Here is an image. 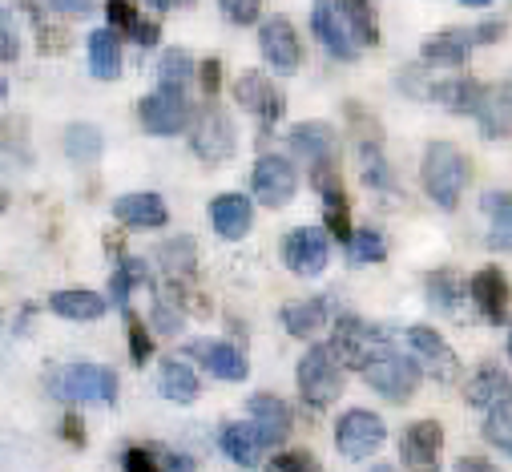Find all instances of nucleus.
Listing matches in <instances>:
<instances>
[{
	"mask_svg": "<svg viewBox=\"0 0 512 472\" xmlns=\"http://www.w3.org/2000/svg\"><path fill=\"white\" fill-rule=\"evenodd\" d=\"M400 456L416 472H436L440 468V456H444V428L436 420L408 424V432L400 436Z\"/></svg>",
	"mask_w": 512,
	"mask_h": 472,
	"instance_id": "dca6fc26",
	"label": "nucleus"
},
{
	"mask_svg": "<svg viewBox=\"0 0 512 472\" xmlns=\"http://www.w3.org/2000/svg\"><path fill=\"white\" fill-rule=\"evenodd\" d=\"M125 472H162V468L154 464V452L130 448V452H125Z\"/></svg>",
	"mask_w": 512,
	"mask_h": 472,
	"instance_id": "09e8293b",
	"label": "nucleus"
},
{
	"mask_svg": "<svg viewBox=\"0 0 512 472\" xmlns=\"http://www.w3.org/2000/svg\"><path fill=\"white\" fill-rule=\"evenodd\" d=\"M452 472H492V464H488V460H480V456H460Z\"/></svg>",
	"mask_w": 512,
	"mask_h": 472,
	"instance_id": "4d7b16f0",
	"label": "nucleus"
},
{
	"mask_svg": "<svg viewBox=\"0 0 512 472\" xmlns=\"http://www.w3.org/2000/svg\"><path fill=\"white\" fill-rule=\"evenodd\" d=\"M158 259H162L166 275H178V279L194 275V239H174V243H166V247L158 251Z\"/></svg>",
	"mask_w": 512,
	"mask_h": 472,
	"instance_id": "a19ab883",
	"label": "nucleus"
},
{
	"mask_svg": "<svg viewBox=\"0 0 512 472\" xmlns=\"http://www.w3.org/2000/svg\"><path fill=\"white\" fill-rule=\"evenodd\" d=\"M49 311L61 315V319H73V323H93L109 311V303L97 295V291H53L49 295Z\"/></svg>",
	"mask_w": 512,
	"mask_h": 472,
	"instance_id": "393cba45",
	"label": "nucleus"
},
{
	"mask_svg": "<svg viewBox=\"0 0 512 472\" xmlns=\"http://www.w3.org/2000/svg\"><path fill=\"white\" fill-rule=\"evenodd\" d=\"M154 323H158L162 335H178V331L186 327V315L178 311V299L158 295V303H154Z\"/></svg>",
	"mask_w": 512,
	"mask_h": 472,
	"instance_id": "c03bdc74",
	"label": "nucleus"
},
{
	"mask_svg": "<svg viewBox=\"0 0 512 472\" xmlns=\"http://www.w3.org/2000/svg\"><path fill=\"white\" fill-rule=\"evenodd\" d=\"M5 93H9V85H5V77H0V101H5Z\"/></svg>",
	"mask_w": 512,
	"mask_h": 472,
	"instance_id": "680f3d73",
	"label": "nucleus"
},
{
	"mask_svg": "<svg viewBox=\"0 0 512 472\" xmlns=\"http://www.w3.org/2000/svg\"><path fill=\"white\" fill-rule=\"evenodd\" d=\"M392 347V339L383 335L375 323L359 319V315H343L331 331V351H335V360L339 364H351V368H363L367 360L383 356V351Z\"/></svg>",
	"mask_w": 512,
	"mask_h": 472,
	"instance_id": "39448f33",
	"label": "nucleus"
},
{
	"mask_svg": "<svg viewBox=\"0 0 512 472\" xmlns=\"http://www.w3.org/2000/svg\"><path fill=\"white\" fill-rule=\"evenodd\" d=\"M371 472H396V468H388V464H379V468H371Z\"/></svg>",
	"mask_w": 512,
	"mask_h": 472,
	"instance_id": "e2e57ef3",
	"label": "nucleus"
},
{
	"mask_svg": "<svg viewBox=\"0 0 512 472\" xmlns=\"http://www.w3.org/2000/svg\"><path fill=\"white\" fill-rule=\"evenodd\" d=\"M53 392L69 404H113L117 400V372L113 368H101V364H69L57 372L53 380Z\"/></svg>",
	"mask_w": 512,
	"mask_h": 472,
	"instance_id": "423d86ee",
	"label": "nucleus"
},
{
	"mask_svg": "<svg viewBox=\"0 0 512 472\" xmlns=\"http://www.w3.org/2000/svg\"><path fill=\"white\" fill-rule=\"evenodd\" d=\"M198 77H202V89H206V101H214L218 97V89H222V65L210 57V61H202V69H198Z\"/></svg>",
	"mask_w": 512,
	"mask_h": 472,
	"instance_id": "de8ad7c7",
	"label": "nucleus"
},
{
	"mask_svg": "<svg viewBox=\"0 0 512 472\" xmlns=\"http://www.w3.org/2000/svg\"><path fill=\"white\" fill-rule=\"evenodd\" d=\"M130 360H134L138 368L154 360V339H150V331L138 323V315H130Z\"/></svg>",
	"mask_w": 512,
	"mask_h": 472,
	"instance_id": "a18cd8bd",
	"label": "nucleus"
},
{
	"mask_svg": "<svg viewBox=\"0 0 512 472\" xmlns=\"http://www.w3.org/2000/svg\"><path fill=\"white\" fill-rule=\"evenodd\" d=\"M420 178H424V190L432 194V202L440 210H456L460 206V194L468 186V162H464V154L452 142H432L424 150Z\"/></svg>",
	"mask_w": 512,
	"mask_h": 472,
	"instance_id": "f257e3e1",
	"label": "nucleus"
},
{
	"mask_svg": "<svg viewBox=\"0 0 512 472\" xmlns=\"http://www.w3.org/2000/svg\"><path fill=\"white\" fill-rule=\"evenodd\" d=\"M89 73L97 81H117L121 77V37L113 29L89 33Z\"/></svg>",
	"mask_w": 512,
	"mask_h": 472,
	"instance_id": "bb28decb",
	"label": "nucleus"
},
{
	"mask_svg": "<svg viewBox=\"0 0 512 472\" xmlns=\"http://www.w3.org/2000/svg\"><path fill=\"white\" fill-rule=\"evenodd\" d=\"M460 5H468V9H488L492 0H460Z\"/></svg>",
	"mask_w": 512,
	"mask_h": 472,
	"instance_id": "bf43d9fd",
	"label": "nucleus"
},
{
	"mask_svg": "<svg viewBox=\"0 0 512 472\" xmlns=\"http://www.w3.org/2000/svg\"><path fill=\"white\" fill-rule=\"evenodd\" d=\"M49 9L61 17H89L93 13V0H49Z\"/></svg>",
	"mask_w": 512,
	"mask_h": 472,
	"instance_id": "3c124183",
	"label": "nucleus"
},
{
	"mask_svg": "<svg viewBox=\"0 0 512 472\" xmlns=\"http://www.w3.org/2000/svg\"><path fill=\"white\" fill-rule=\"evenodd\" d=\"M291 146L295 154L307 162V170H339V142L335 130L327 122H303L291 130Z\"/></svg>",
	"mask_w": 512,
	"mask_h": 472,
	"instance_id": "2eb2a0df",
	"label": "nucleus"
},
{
	"mask_svg": "<svg viewBox=\"0 0 512 472\" xmlns=\"http://www.w3.org/2000/svg\"><path fill=\"white\" fill-rule=\"evenodd\" d=\"M105 17H109V29L117 37H130L138 45H158L162 29L154 21H142L138 9H134V0H105Z\"/></svg>",
	"mask_w": 512,
	"mask_h": 472,
	"instance_id": "b1692460",
	"label": "nucleus"
},
{
	"mask_svg": "<svg viewBox=\"0 0 512 472\" xmlns=\"http://www.w3.org/2000/svg\"><path fill=\"white\" fill-rule=\"evenodd\" d=\"M299 396L311 408H331L343 396V364L327 343H315L299 360Z\"/></svg>",
	"mask_w": 512,
	"mask_h": 472,
	"instance_id": "f03ea898",
	"label": "nucleus"
},
{
	"mask_svg": "<svg viewBox=\"0 0 512 472\" xmlns=\"http://www.w3.org/2000/svg\"><path fill=\"white\" fill-rule=\"evenodd\" d=\"M190 77H194V61H190V53L186 49H170L162 61H158V89H186L190 85Z\"/></svg>",
	"mask_w": 512,
	"mask_h": 472,
	"instance_id": "ea45409f",
	"label": "nucleus"
},
{
	"mask_svg": "<svg viewBox=\"0 0 512 472\" xmlns=\"http://www.w3.org/2000/svg\"><path fill=\"white\" fill-rule=\"evenodd\" d=\"M259 49H263V61L275 69V73H295L303 65V45H299V33L287 17H271L263 21L259 29Z\"/></svg>",
	"mask_w": 512,
	"mask_h": 472,
	"instance_id": "4468645a",
	"label": "nucleus"
},
{
	"mask_svg": "<svg viewBox=\"0 0 512 472\" xmlns=\"http://www.w3.org/2000/svg\"><path fill=\"white\" fill-rule=\"evenodd\" d=\"M121 275L130 279V287H146V283H150V267H146V259H121Z\"/></svg>",
	"mask_w": 512,
	"mask_h": 472,
	"instance_id": "8fccbe9b",
	"label": "nucleus"
},
{
	"mask_svg": "<svg viewBox=\"0 0 512 472\" xmlns=\"http://www.w3.org/2000/svg\"><path fill=\"white\" fill-rule=\"evenodd\" d=\"M146 5H150L154 13H170V9H174V0H146Z\"/></svg>",
	"mask_w": 512,
	"mask_h": 472,
	"instance_id": "13d9d810",
	"label": "nucleus"
},
{
	"mask_svg": "<svg viewBox=\"0 0 512 472\" xmlns=\"http://www.w3.org/2000/svg\"><path fill=\"white\" fill-rule=\"evenodd\" d=\"M484 436H488V444H496L504 456L512 452V408H508V396H500L496 404H488Z\"/></svg>",
	"mask_w": 512,
	"mask_h": 472,
	"instance_id": "e433bc0d",
	"label": "nucleus"
},
{
	"mask_svg": "<svg viewBox=\"0 0 512 472\" xmlns=\"http://www.w3.org/2000/svg\"><path fill=\"white\" fill-rule=\"evenodd\" d=\"M113 218L130 230H158L170 222V210L162 202V194H150V190H138V194H121L113 202Z\"/></svg>",
	"mask_w": 512,
	"mask_h": 472,
	"instance_id": "aec40b11",
	"label": "nucleus"
},
{
	"mask_svg": "<svg viewBox=\"0 0 512 472\" xmlns=\"http://www.w3.org/2000/svg\"><path fill=\"white\" fill-rule=\"evenodd\" d=\"M408 347L416 351V368L428 372L432 380H440V384H456L460 380V356L448 347V339L440 331L416 323V327H408Z\"/></svg>",
	"mask_w": 512,
	"mask_h": 472,
	"instance_id": "1a4fd4ad",
	"label": "nucleus"
},
{
	"mask_svg": "<svg viewBox=\"0 0 512 472\" xmlns=\"http://www.w3.org/2000/svg\"><path fill=\"white\" fill-rule=\"evenodd\" d=\"M508 210H512V198H508V190H488V194H484V214L492 218L488 247H500V251H508Z\"/></svg>",
	"mask_w": 512,
	"mask_h": 472,
	"instance_id": "c9c22d12",
	"label": "nucleus"
},
{
	"mask_svg": "<svg viewBox=\"0 0 512 472\" xmlns=\"http://www.w3.org/2000/svg\"><path fill=\"white\" fill-rule=\"evenodd\" d=\"M210 222H214V230H218V239L238 243V239H246L250 226H254V206H250V198H242V194H218V198L210 202Z\"/></svg>",
	"mask_w": 512,
	"mask_h": 472,
	"instance_id": "4be33fe9",
	"label": "nucleus"
},
{
	"mask_svg": "<svg viewBox=\"0 0 512 472\" xmlns=\"http://www.w3.org/2000/svg\"><path fill=\"white\" fill-rule=\"evenodd\" d=\"M359 166H363V182H367L371 190H396L392 166L383 162V154H379L375 142H359Z\"/></svg>",
	"mask_w": 512,
	"mask_h": 472,
	"instance_id": "4c0bfd02",
	"label": "nucleus"
},
{
	"mask_svg": "<svg viewBox=\"0 0 512 472\" xmlns=\"http://www.w3.org/2000/svg\"><path fill=\"white\" fill-rule=\"evenodd\" d=\"M250 428L263 440V448H279L291 436V408L271 392L250 396Z\"/></svg>",
	"mask_w": 512,
	"mask_h": 472,
	"instance_id": "f3484780",
	"label": "nucleus"
},
{
	"mask_svg": "<svg viewBox=\"0 0 512 472\" xmlns=\"http://www.w3.org/2000/svg\"><path fill=\"white\" fill-rule=\"evenodd\" d=\"M234 101H238V109H246V113H254L259 117V126L267 130V126H275L279 117H283V109H287V97H283V89L275 85V81H267L263 73H242L238 81H234Z\"/></svg>",
	"mask_w": 512,
	"mask_h": 472,
	"instance_id": "f8f14e48",
	"label": "nucleus"
},
{
	"mask_svg": "<svg viewBox=\"0 0 512 472\" xmlns=\"http://www.w3.org/2000/svg\"><path fill=\"white\" fill-rule=\"evenodd\" d=\"M323 323H327V307H323V299H295V303L283 307V327H287L295 339H311V335H319Z\"/></svg>",
	"mask_w": 512,
	"mask_h": 472,
	"instance_id": "c756f323",
	"label": "nucleus"
},
{
	"mask_svg": "<svg viewBox=\"0 0 512 472\" xmlns=\"http://www.w3.org/2000/svg\"><path fill=\"white\" fill-rule=\"evenodd\" d=\"M339 9H343L347 25H351V33H355V41H359L363 49L379 45V25H375L371 0H339Z\"/></svg>",
	"mask_w": 512,
	"mask_h": 472,
	"instance_id": "72a5a7b5",
	"label": "nucleus"
},
{
	"mask_svg": "<svg viewBox=\"0 0 512 472\" xmlns=\"http://www.w3.org/2000/svg\"><path fill=\"white\" fill-rule=\"evenodd\" d=\"M186 351H190L198 364H206V372H214V376L226 380V384H238V380L250 376L246 356H242L234 343H222V339H194Z\"/></svg>",
	"mask_w": 512,
	"mask_h": 472,
	"instance_id": "a211bd4d",
	"label": "nucleus"
},
{
	"mask_svg": "<svg viewBox=\"0 0 512 472\" xmlns=\"http://www.w3.org/2000/svg\"><path fill=\"white\" fill-rule=\"evenodd\" d=\"M383 440H388V428H383V420L367 408H351L343 412L339 428H335V444L347 460H367L371 452L383 448Z\"/></svg>",
	"mask_w": 512,
	"mask_h": 472,
	"instance_id": "9d476101",
	"label": "nucleus"
},
{
	"mask_svg": "<svg viewBox=\"0 0 512 472\" xmlns=\"http://www.w3.org/2000/svg\"><path fill=\"white\" fill-rule=\"evenodd\" d=\"M158 392H162L166 400H174V404H194V400L202 396V380H198V372H190L186 364L166 360L162 372H158Z\"/></svg>",
	"mask_w": 512,
	"mask_h": 472,
	"instance_id": "c85d7f7f",
	"label": "nucleus"
},
{
	"mask_svg": "<svg viewBox=\"0 0 512 472\" xmlns=\"http://www.w3.org/2000/svg\"><path fill=\"white\" fill-rule=\"evenodd\" d=\"M480 93H484V85L472 81V77H444V81H432V101H440L448 113H476Z\"/></svg>",
	"mask_w": 512,
	"mask_h": 472,
	"instance_id": "cd10ccee",
	"label": "nucleus"
},
{
	"mask_svg": "<svg viewBox=\"0 0 512 472\" xmlns=\"http://www.w3.org/2000/svg\"><path fill=\"white\" fill-rule=\"evenodd\" d=\"M190 101H186V93H178V89H154V93H146L142 101H138V122H142V130L146 134H154V138H174V134H182L186 126H190Z\"/></svg>",
	"mask_w": 512,
	"mask_h": 472,
	"instance_id": "0eeeda50",
	"label": "nucleus"
},
{
	"mask_svg": "<svg viewBox=\"0 0 512 472\" xmlns=\"http://www.w3.org/2000/svg\"><path fill=\"white\" fill-rule=\"evenodd\" d=\"M61 428H65V440H69V444H77V448H85V424H81V416H73V412H69Z\"/></svg>",
	"mask_w": 512,
	"mask_h": 472,
	"instance_id": "6e6d98bb",
	"label": "nucleus"
},
{
	"mask_svg": "<svg viewBox=\"0 0 512 472\" xmlns=\"http://www.w3.org/2000/svg\"><path fill=\"white\" fill-rule=\"evenodd\" d=\"M428 299H432L436 311L456 315L460 303H464V283H460V275H456V271H436V275L428 279Z\"/></svg>",
	"mask_w": 512,
	"mask_h": 472,
	"instance_id": "f704fd0d",
	"label": "nucleus"
},
{
	"mask_svg": "<svg viewBox=\"0 0 512 472\" xmlns=\"http://www.w3.org/2000/svg\"><path fill=\"white\" fill-rule=\"evenodd\" d=\"M109 295H113V307H130V295H134V287H130V279H125L121 271L109 279Z\"/></svg>",
	"mask_w": 512,
	"mask_h": 472,
	"instance_id": "864d4df0",
	"label": "nucleus"
},
{
	"mask_svg": "<svg viewBox=\"0 0 512 472\" xmlns=\"http://www.w3.org/2000/svg\"><path fill=\"white\" fill-rule=\"evenodd\" d=\"M432 73L424 69V65H408V69H400L396 73V85L408 93V97H416V101H432Z\"/></svg>",
	"mask_w": 512,
	"mask_h": 472,
	"instance_id": "79ce46f5",
	"label": "nucleus"
},
{
	"mask_svg": "<svg viewBox=\"0 0 512 472\" xmlns=\"http://www.w3.org/2000/svg\"><path fill=\"white\" fill-rule=\"evenodd\" d=\"M267 472H323V464L315 460V452L295 448V452H279V456L267 464Z\"/></svg>",
	"mask_w": 512,
	"mask_h": 472,
	"instance_id": "37998d69",
	"label": "nucleus"
},
{
	"mask_svg": "<svg viewBox=\"0 0 512 472\" xmlns=\"http://www.w3.org/2000/svg\"><path fill=\"white\" fill-rule=\"evenodd\" d=\"M101 146H105V138H101V130L89 126V122H77V126L65 130V154H69L77 166L97 162V158H101Z\"/></svg>",
	"mask_w": 512,
	"mask_h": 472,
	"instance_id": "2f4dec72",
	"label": "nucleus"
},
{
	"mask_svg": "<svg viewBox=\"0 0 512 472\" xmlns=\"http://www.w3.org/2000/svg\"><path fill=\"white\" fill-rule=\"evenodd\" d=\"M327 259H331V239L319 226H299L283 239V263H287V271H295L303 279L323 275Z\"/></svg>",
	"mask_w": 512,
	"mask_h": 472,
	"instance_id": "9b49d317",
	"label": "nucleus"
},
{
	"mask_svg": "<svg viewBox=\"0 0 512 472\" xmlns=\"http://www.w3.org/2000/svg\"><path fill=\"white\" fill-rule=\"evenodd\" d=\"M468 295H472L476 311L488 323H500V327L508 323V279H504V271H496V267L476 271L472 283H468Z\"/></svg>",
	"mask_w": 512,
	"mask_h": 472,
	"instance_id": "412c9836",
	"label": "nucleus"
},
{
	"mask_svg": "<svg viewBox=\"0 0 512 472\" xmlns=\"http://www.w3.org/2000/svg\"><path fill=\"white\" fill-rule=\"evenodd\" d=\"M359 372H363V380H367L379 396H388L392 404H408V400L420 392V380H424V372L416 368V360L400 356L396 347H388L383 356L367 360Z\"/></svg>",
	"mask_w": 512,
	"mask_h": 472,
	"instance_id": "7ed1b4c3",
	"label": "nucleus"
},
{
	"mask_svg": "<svg viewBox=\"0 0 512 472\" xmlns=\"http://www.w3.org/2000/svg\"><path fill=\"white\" fill-rule=\"evenodd\" d=\"M472 33L468 29H440V33H432V37H424V61L428 65H444V69H460V65H468V57H472Z\"/></svg>",
	"mask_w": 512,
	"mask_h": 472,
	"instance_id": "5701e85b",
	"label": "nucleus"
},
{
	"mask_svg": "<svg viewBox=\"0 0 512 472\" xmlns=\"http://www.w3.org/2000/svg\"><path fill=\"white\" fill-rule=\"evenodd\" d=\"M5 210H9V194H5V190H0V214H5Z\"/></svg>",
	"mask_w": 512,
	"mask_h": 472,
	"instance_id": "052dcab7",
	"label": "nucleus"
},
{
	"mask_svg": "<svg viewBox=\"0 0 512 472\" xmlns=\"http://www.w3.org/2000/svg\"><path fill=\"white\" fill-rule=\"evenodd\" d=\"M218 444H222V452L238 464V468H259L263 464V440L254 436V428L250 424H226L222 428V436H218Z\"/></svg>",
	"mask_w": 512,
	"mask_h": 472,
	"instance_id": "a878e982",
	"label": "nucleus"
},
{
	"mask_svg": "<svg viewBox=\"0 0 512 472\" xmlns=\"http://www.w3.org/2000/svg\"><path fill=\"white\" fill-rule=\"evenodd\" d=\"M218 9H222V17L234 21V25H254V21H259L263 0H218Z\"/></svg>",
	"mask_w": 512,
	"mask_h": 472,
	"instance_id": "49530a36",
	"label": "nucleus"
},
{
	"mask_svg": "<svg viewBox=\"0 0 512 472\" xmlns=\"http://www.w3.org/2000/svg\"><path fill=\"white\" fill-rule=\"evenodd\" d=\"M17 33H13V25L0 17V61H17Z\"/></svg>",
	"mask_w": 512,
	"mask_h": 472,
	"instance_id": "603ef678",
	"label": "nucleus"
},
{
	"mask_svg": "<svg viewBox=\"0 0 512 472\" xmlns=\"http://www.w3.org/2000/svg\"><path fill=\"white\" fill-rule=\"evenodd\" d=\"M311 29H315V37L323 41V49H327L331 57H339V61H355V57L363 53V45L355 41V33H351V25H347V17H343V9H339V0H315Z\"/></svg>",
	"mask_w": 512,
	"mask_h": 472,
	"instance_id": "ddd939ff",
	"label": "nucleus"
},
{
	"mask_svg": "<svg viewBox=\"0 0 512 472\" xmlns=\"http://www.w3.org/2000/svg\"><path fill=\"white\" fill-rule=\"evenodd\" d=\"M464 396H468L472 408H488V404H496L500 396H508V372L496 368V364H484V368L464 384Z\"/></svg>",
	"mask_w": 512,
	"mask_h": 472,
	"instance_id": "7c9ffc66",
	"label": "nucleus"
},
{
	"mask_svg": "<svg viewBox=\"0 0 512 472\" xmlns=\"http://www.w3.org/2000/svg\"><path fill=\"white\" fill-rule=\"evenodd\" d=\"M512 89H508V81H500V85H488L484 93H480V101H476V122H480V134L488 138V142H508V130H512Z\"/></svg>",
	"mask_w": 512,
	"mask_h": 472,
	"instance_id": "6ab92c4d",
	"label": "nucleus"
},
{
	"mask_svg": "<svg viewBox=\"0 0 512 472\" xmlns=\"http://www.w3.org/2000/svg\"><path fill=\"white\" fill-rule=\"evenodd\" d=\"M190 146H194V158H202L206 166H218L234 154L238 146L234 122L230 113H222L218 101H206L198 113H190Z\"/></svg>",
	"mask_w": 512,
	"mask_h": 472,
	"instance_id": "20e7f679",
	"label": "nucleus"
},
{
	"mask_svg": "<svg viewBox=\"0 0 512 472\" xmlns=\"http://www.w3.org/2000/svg\"><path fill=\"white\" fill-rule=\"evenodd\" d=\"M504 37V21H484L476 33H472V41H480V45H496Z\"/></svg>",
	"mask_w": 512,
	"mask_h": 472,
	"instance_id": "5fc2aeb1",
	"label": "nucleus"
},
{
	"mask_svg": "<svg viewBox=\"0 0 512 472\" xmlns=\"http://www.w3.org/2000/svg\"><path fill=\"white\" fill-rule=\"evenodd\" d=\"M250 186H254V198L271 210H283L295 194H299V170L291 158L283 154H263L254 162V174H250Z\"/></svg>",
	"mask_w": 512,
	"mask_h": 472,
	"instance_id": "6e6552de",
	"label": "nucleus"
},
{
	"mask_svg": "<svg viewBox=\"0 0 512 472\" xmlns=\"http://www.w3.org/2000/svg\"><path fill=\"white\" fill-rule=\"evenodd\" d=\"M323 218H327V239L335 234V243L347 247V239H351V206H347L343 186H327L323 190Z\"/></svg>",
	"mask_w": 512,
	"mask_h": 472,
	"instance_id": "473e14b6",
	"label": "nucleus"
},
{
	"mask_svg": "<svg viewBox=\"0 0 512 472\" xmlns=\"http://www.w3.org/2000/svg\"><path fill=\"white\" fill-rule=\"evenodd\" d=\"M347 255H351V263H383L388 259V243H383V234L379 230H351V239H347Z\"/></svg>",
	"mask_w": 512,
	"mask_h": 472,
	"instance_id": "58836bf2",
	"label": "nucleus"
}]
</instances>
